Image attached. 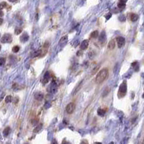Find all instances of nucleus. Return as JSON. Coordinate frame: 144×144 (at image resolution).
<instances>
[{
  "instance_id": "15",
  "label": "nucleus",
  "mask_w": 144,
  "mask_h": 144,
  "mask_svg": "<svg viewBox=\"0 0 144 144\" xmlns=\"http://www.w3.org/2000/svg\"><path fill=\"white\" fill-rule=\"evenodd\" d=\"M10 133V128L9 127H7L4 130H3V135L4 137H7Z\"/></svg>"
},
{
  "instance_id": "17",
  "label": "nucleus",
  "mask_w": 144,
  "mask_h": 144,
  "mask_svg": "<svg viewBox=\"0 0 144 144\" xmlns=\"http://www.w3.org/2000/svg\"><path fill=\"white\" fill-rule=\"evenodd\" d=\"M97 113L100 116H104L106 113V111L104 109H99L98 111H97Z\"/></svg>"
},
{
  "instance_id": "12",
  "label": "nucleus",
  "mask_w": 144,
  "mask_h": 144,
  "mask_svg": "<svg viewBox=\"0 0 144 144\" xmlns=\"http://www.w3.org/2000/svg\"><path fill=\"white\" fill-rule=\"evenodd\" d=\"M115 41L114 40H111L108 43V49L112 50L115 49Z\"/></svg>"
},
{
  "instance_id": "6",
  "label": "nucleus",
  "mask_w": 144,
  "mask_h": 144,
  "mask_svg": "<svg viewBox=\"0 0 144 144\" xmlns=\"http://www.w3.org/2000/svg\"><path fill=\"white\" fill-rule=\"evenodd\" d=\"M48 49H49V43L46 42V43H45V44L42 47V49L41 50V56H42V57L44 56L46 54V52L48 51Z\"/></svg>"
},
{
  "instance_id": "8",
  "label": "nucleus",
  "mask_w": 144,
  "mask_h": 144,
  "mask_svg": "<svg viewBox=\"0 0 144 144\" xmlns=\"http://www.w3.org/2000/svg\"><path fill=\"white\" fill-rule=\"evenodd\" d=\"M88 45H89V41H88V39H86V40H84V41L82 42V43H81V45H80V49H81L82 50H86V49L88 48Z\"/></svg>"
},
{
  "instance_id": "25",
  "label": "nucleus",
  "mask_w": 144,
  "mask_h": 144,
  "mask_svg": "<svg viewBox=\"0 0 144 144\" xmlns=\"http://www.w3.org/2000/svg\"><path fill=\"white\" fill-rule=\"evenodd\" d=\"M119 20H120V21H125V15H123V14H122L121 16H120L119 17Z\"/></svg>"
},
{
  "instance_id": "16",
  "label": "nucleus",
  "mask_w": 144,
  "mask_h": 144,
  "mask_svg": "<svg viewBox=\"0 0 144 144\" xmlns=\"http://www.w3.org/2000/svg\"><path fill=\"white\" fill-rule=\"evenodd\" d=\"M99 36V31L98 30H95V31H93L91 34V37L92 38H96L98 36Z\"/></svg>"
},
{
  "instance_id": "7",
  "label": "nucleus",
  "mask_w": 144,
  "mask_h": 144,
  "mask_svg": "<svg viewBox=\"0 0 144 144\" xmlns=\"http://www.w3.org/2000/svg\"><path fill=\"white\" fill-rule=\"evenodd\" d=\"M107 39V36H106V33L105 31H102L99 36V41L101 42V43H104V41H106Z\"/></svg>"
},
{
  "instance_id": "30",
  "label": "nucleus",
  "mask_w": 144,
  "mask_h": 144,
  "mask_svg": "<svg viewBox=\"0 0 144 144\" xmlns=\"http://www.w3.org/2000/svg\"><path fill=\"white\" fill-rule=\"evenodd\" d=\"M2 22H3V20H2V18H0V25H1Z\"/></svg>"
},
{
  "instance_id": "14",
  "label": "nucleus",
  "mask_w": 144,
  "mask_h": 144,
  "mask_svg": "<svg viewBox=\"0 0 144 144\" xmlns=\"http://www.w3.org/2000/svg\"><path fill=\"white\" fill-rule=\"evenodd\" d=\"M43 98V95L41 94V93H37L35 94V99L38 101H41L42 100Z\"/></svg>"
},
{
  "instance_id": "4",
  "label": "nucleus",
  "mask_w": 144,
  "mask_h": 144,
  "mask_svg": "<svg viewBox=\"0 0 144 144\" xmlns=\"http://www.w3.org/2000/svg\"><path fill=\"white\" fill-rule=\"evenodd\" d=\"M75 109V104L72 102L68 104L66 107V112L67 114H72Z\"/></svg>"
},
{
  "instance_id": "13",
  "label": "nucleus",
  "mask_w": 144,
  "mask_h": 144,
  "mask_svg": "<svg viewBox=\"0 0 144 144\" xmlns=\"http://www.w3.org/2000/svg\"><path fill=\"white\" fill-rule=\"evenodd\" d=\"M138 14H134V13H132L131 14H130V20H131V21H133V22H136V21H137L138 20Z\"/></svg>"
},
{
  "instance_id": "24",
  "label": "nucleus",
  "mask_w": 144,
  "mask_h": 144,
  "mask_svg": "<svg viewBox=\"0 0 144 144\" xmlns=\"http://www.w3.org/2000/svg\"><path fill=\"white\" fill-rule=\"evenodd\" d=\"M6 6H7L6 2H1V3H0V9H4Z\"/></svg>"
},
{
  "instance_id": "22",
  "label": "nucleus",
  "mask_w": 144,
  "mask_h": 144,
  "mask_svg": "<svg viewBox=\"0 0 144 144\" xmlns=\"http://www.w3.org/2000/svg\"><path fill=\"white\" fill-rule=\"evenodd\" d=\"M19 50H20V46H14V47L12 48V51L14 52V53L18 52Z\"/></svg>"
},
{
  "instance_id": "28",
  "label": "nucleus",
  "mask_w": 144,
  "mask_h": 144,
  "mask_svg": "<svg viewBox=\"0 0 144 144\" xmlns=\"http://www.w3.org/2000/svg\"><path fill=\"white\" fill-rule=\"evenodd\" d=\"M120 2H123V3H126L128 1V0H120Z\"/></svg>"
},
{
  "instance_id": "26",
  "label": "nucleus",
  "mask_w": 144,
  "mask_h": 144,
  "mask_svg": "<svg viewBox=\"0 0 144 144\" xmlns=\"http://www.w3.org/2000/svg\"><path fill=\"white\" fill-rule=\"evenodd\" d=\"M111 16H112V14H107V15H106L105 17H106V18H107V20H109L110 17H111Z\"/></svg>"
},
{
  "instance_id": "18",
  "label": "nucleus",
  "mask_w": 144,
  "mask_h": 144,
  "mask_svg": "<svg viewBox=\"0 0 144 144\" xmlns=\"http://www.w3.org/2000/svg\"><path fill=\"white\" fill-rule=\"evenodd\" d=\"M42 127H43V125H42V124H40L39 125H38V126L33 130V133H38V132H39V131L41 130Z\"/></svg>"
},
{
  "instance_id": "9",
  "label": "nucleus",
  "mask_w": 144,
  "mask_h": 144,
  "mask_svg": "<svg viewBox=\"0 0 144 144\" xmlns=\"http://www.w3.org/2000/svg\"><path fill=\"white\" fill-rule=\"evenodd\" d=\"M67 41H68L67 36H63V37L60 39V41H59V45L62 46H64L67 43Z\"/></svg>"
},
{
  "instance_id": "20",
  "label": "nucleus",
  "mask_w": 144,
  "mask_h": 144,
  "mask_svg": "<svg viewBox=\"0 0 144 144\" xmlns=\"http://www.w3.org/2000/svg\"><path fill=\"white\" fill-rule=\"evenodd\" d=\"M12 101V97L11 96H7L5 98V102L6 103H10Z\"/></svg>"
},
{
  "instance_id": "11",
  "label": "nucleus",
  "mask_w": 144,
  "mask_h": 144,
  "mask_svg": "<svg viewBox=\"0 0 144 144\" xmlns=\"http://www.w3.org/2000/svg\"><path fill=\"white\" fill-rule=\"evenodd\" d=\"M28 38H29V36H28V35L27 33H24L20 36V41H21L22 42H26V41L28 40Z\"/></svg>"
},
{
  "instance_id": "10",
  "label": "nucleus",
  "mask_w": 144,
  "mask_h": 144,
  "mask_svg": "<svg viewBox=\"0 0 144 144\" xmlns=\"http://www.w3.org/2000/svg\"><path fill=\"white\" fill-rule=\"evenodd\" d=\"M50 77H51L50 76V73L49 72H46L45 73L44 76H43V84H46V83H47L49 82V80L50 79Z\"/></svg>"
},
{
  "instance_id": "21",
  "label": "nucleus",
  "mask_w": 144,
  "mask_h": 144,
  "mask_svg": "<svg viewBox=\"0 0 144 144\" xmlns=\"http://www.w3.org/2000/svg\"><path fill=\"white\" fill-rule=\"evenodd\" d=\"M22 32V28H16L14 30V33L16 35H19Z\"/></svg>"
},
{
  "instance_id": "27",
  "label": "nucleus",
  "mask_w": 144,
  "mask_h": 144,
  "mask_svg": "<svg viewBox=\"0 0 144 144\" xmlns=\"http://www.w3.org/2000/svg\"><path fill=\"white\" fill-rule=\"evenodd\" d=\"M4 15V13H3V12L1 11V9H0V17H2Z\"/></svg>"
},
{
  "instance_id": "3",
  "label": "nucleus",
  "mask_w": 144,
  "mask_h": 144,
  "mask_svg": "<svg viewBox=\"0 0 144 144\" xmlns=\"http://www.w3.org/2000/svg\"><path fill=\"white\" fill-rule=\"evenodd\" d=\"M12 36L9 33H6L4 34L2 38H1V42L3 43H11L12 42Z\"/></svg>"
},
{
  "instance_id": "32",
  "label": "nucleus",
  "mask_w": 144,
  "mask_h": 144,
  "mask_svg": "<svg viewBox=\"0 0 144 144\" xmlns=\"http://www.w3.org/2000/svg\"><path fill=\"white\" fill-rule=\"evenodd\" d=\"M0 50H1V46H0Z\"/></svg>"
},
{
  "instance_id": "23",
  "label": "nucleus",
  "mask_w": 144,
  "mask_h": 144,
  "mask_svg": "<svg viewBox=\"0 0 144 144\" xmlns=\"http://www.w3.org/2000/svg\"><path fill=\"white\" fill-rule=\"evenodd\" d=\"M5 62H6V60L4 58H1L0 59V66H3L5 64Z\"/></svg>"
},
{
  "instance_id": "1",
  "label": "nucleus",
  "mask_w": 144,
  "mask_h": 144,
  "mask_svg": "<svg viewBox=\"0 0 144 144\" xmlns=\"http://www.w3.org/2000/svg\"><path fill=\"white\" fill-rule=\"evenodd\" d=\"M109 76V70L107 68H103L101 70L96 77V83L99 84L103 83Z\"/></svg>"
},
{
  "instance_id": "31",
  "label": "nucleus",
  "mask_w": 144,
  "mask_h": 144,
  "mask_svg": "<svg viewBox=\"0 0 144 144\" xmlns=\"http://www.w3.org/2000/svg\"><path fill=\"white\" fill-rule=\"evenodd\" d=\"M142 97H143V98H144V94H143V96H142Z\"/></svg>"
},
{
  "instance_id": "29",
  "label": "nucleus",
  "mask_w": 144,
  "mask_h": 144,
  "mask_svg": "<svg viewBox=\"0 0 144 144\" xmlns=\"http://www.w3.org/2000/svg\"><path fill=\"white\" fill-rule=\"evenodd\" d=\"M9 1H10V2H15L16 1H17V0H8Z\"/></svg>"
},
{
  "instance_id": "19",
  "label": "nucleus",
  "mask_w": 144,
  "mask_h": 144,
  "mask_svg": "<svg viewBox=\"0 0 144 144\" xmlns=\"http://www.w3.org/2000/svg\"><path fill=\"white\" fill-rule=\"evenodd\" d=\"M118 8H120V9H123L125 7V3H123V2H119L118 4Z\"/></svg>"
},
{
  "instance_id": "5",
  "label": "nucleus",
  "mask_w": 144,
  "mask_h": 144,
  "mask_svg": "<svg viewBox=\"0 0 144 144\" xmlns=\"http://www.w3.org/2000/svg\"><path fill=\"white\" fill-rule=\"evenodd\" d=\"M117 46L119 48H122L124 46L125 43V38L122 37V36H119L117 38Z\"/></svg>"
},
{
  "instance_id": "2",
  "label": "nucleus",
  "mask_w": 144,
  "mask_h": 144,
  "mask_svg": "<svg viewBox=\"0 0 144 144\" xmlns=\"http://www.w3.org/2000/svg\"><path fill=\"white\" fill-rule=\"evenodd\" d=\"M126 92H127V83H126V81H124L120 85V88H119V91H118L119 98L125 96V94H126Z\"/></svg>"
}]
</instances>
